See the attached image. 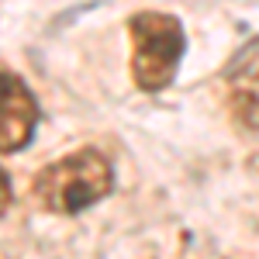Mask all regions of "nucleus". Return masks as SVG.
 <instances>
[{
    "label": "nucleus",
    "mask_w": 259,
    "mask_h": 259,
    "mask_svg": "<svg viewBox=\"0 0 259 259\" xmlns=\"http://www.w3.org/2000/svg\"><path fill=\"white\" fill-rule=\"evenodd\" d=\"M111 187H114L111 162L97 149H80L59 162H49L35 177V197L45 211L76 214L83 207L97 204L100 197H107Z\"/></svg>",
    "instance_id": "nucleus-1"
},
{
    "label": "nucleus",
    "mask_w": 259,
    "mask_h": 259,
    "mask_svg": "<svg viewBox=\"0 0 259 259\" xmlns=\"http://www.w3.org/2000/svg\"><path fill=\"white\" fill-rule=\"evenodd\" d=\"M132 76L142 90L156 94L169 87L177 76V66L183 59V28L173 14L142 11L132 18Z\"/></svg>",
    "instance_id": "nucleus-2"
},
{
    "label": "nucleus",
    "mask_w": 259,
    "mask_h": 259,
    "mask_svg": "<svg viewBox=\"0 0 259 259\" xmlns=\"http://www.w3.org/2000/svg\"><path fill=\"white\" fill-rule=\"evenodd\" d=\"M38 124V104L31 90L14 76L0 73V152L24 149Z\"/></svg>",
    "instance_id": "nucleus-3"
},
{
    "label": "nucleus",
    "mask_w": 259,
    "mask_h": 259,
    "mask_svg": "<svg viewBox=\"0 0 259 259\" xmlns=\"http://www.w3.org/2000/svg\"><path fill=\"white\" fill-rule=\"evenodd\" d=\"M232 107L235 118L249 128H259V69H252L249 76H242L232 90Z\"/></svg>",
    "instance_id": "nucleus-4"
},
{
    "label": "nucleus",
    "mask_w": 259,
    "mask_h": 259,
    "mask_svg": "<svg viewBox=\"0 0 259 259\" xmlns=\"http://www.w3.org/2000/svg\"><path fill=\"white\" fill-rule=\"evenodd\" d=\"M11 197H14V194H11V180H7V173L0 169V214L11 207Z\"/></svg>",
    "instance_id": "nucleus-5"
}]
</instances>
